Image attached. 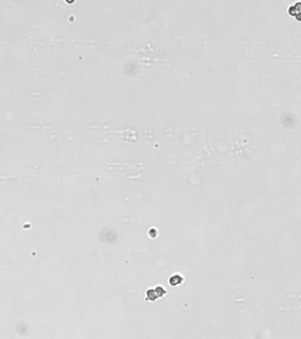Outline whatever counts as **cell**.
I'll return each instance as SVG.
<instances>
[{
  "mask_svg": "<svg viewBox=\"0 0 301 339\" xmlns=\"http://www.w3.org/2000/svg\"><path fill=\"white\" fill-rule=\"evenodd\" d=\"M166 294V291L164 287L162 286H157L154 289H149L147 291V301L150 302H155L158 298L164 297Z\"/></svg>",
  "mask_w": 301,
  "mask_h": 339,
  "instance_id": "6da1fadb",
  "label": "cell"
},
{
  "mask_svg": "<svg viewBox=\"0 0 301 339\" xmlns=\"http://www.w3.org/2000/svg\"><path fill=\"white\" fill-rule=\"evenodd\" d=\"M184 282V278L182 276L177 274V275H173L170 277L169 279V284L171 285V286H178V285H180L182 283Z\"/></svg>",
  "mask_w": 301,
  "mask_h": 339,
  "instance_id": "7a4b0ae2",
  "label": "cell"
},
{
  "mask_svg": "<svg viewBox=\"0 0 301 339\" xmlns=\"http://www.w3.org/2000/svg\"><path fill=\"white\" fill-rule=\"evenodd\" d=\"M301 13V2H297L295 4V6H290V9H289V14L291 16H296L297 14H300Z\"/></svg>",
  "mask_w": 301,
  "mask_h": 339,
  "instance_id": "3957f363",
  "label": "cell"
}]
</instances>
